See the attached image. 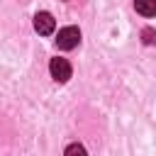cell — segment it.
<instances>
[{
    "mask_svg": "<svg viewBox=\"0 0 156 156\" xmlns=\"http://www.w3.org/2000/svg\"><path fill=\"white\" fill-rule=\"evenodd\" d=\"M66 154H85V149L80 144H71V146H66Z\"/></svg>",
    "mask_w": 156,
    "mask_h": 156,
    "instance_id": "8992f818",
    "label": "cell"
},
{
    "mask_svg": "<svg viewBox=\"0 0 156 156\" xmlns=\"http://www.w3.org/2000/svg\"><path fill=\"white\" fill-rule=\"evenodd\" d=\"M49 71H51V78L58 80V83H66V80L71 78V63H68L66 58H51Z\"/></svg>",
    "mask_w": 156,
    "mask_h": 156,
    "instance_id": "7a4b0ae2",
    "label": "cell"
},
{
    "mask_svg": "<svg viewBox=\"0 0 156 156\" xmlns=\"http://www.w3.org/2000/svg\"><path fill=\"white\" fill-rule=\"evenodd\" d=\"M54 27H56V22H54V17H51L49 12H37V15H34V29H37L41 37H49V34L54 32Z\"/></svg>",
    "mask_w": 156,
    "mask_h": 156,
    "instance_id": "3957f363",
    "label": "cell"
},
{
    "mask_svg": "<svg viewBox=\"0 0 156 156\" xmlns=\"http://www.w3.org/2000/svg\"><path fill=\"white\" fill-rule=\"evenodd\" d=\"M78 41H80V29H78V27H63V29L58 32V37H56V46L63 49V51L76 49Z\"/></svg>",
    "mask_w": 156,
    "mask_h": 156,
    "instance_id": "6da1fadb",
    "label": "cell"
},
{
    "mask_svg": "<svg viewBox=\"0 0 156 156\" xmlns=\"http://www.w3.org/2000/svg\"><path fill=\"white\" fill-rule=\"evenodd\" d=\"M141 41H144L146 46L156 44V29H151V27H144V29H141Z\"/></svg>",
    "mask_w": 156,
    "mask_h": 156,
    "instance_id": "5b68a950",
    "label": "cell"
},
{
    "mask_svg": "<svg viewBox=\"0 0 156 156\" xmlns=\"http://www.w3.org/2000/svg\"><path fill=\"white\" fill-rule=\"evenodd\" d=\"M134 10L144 17H156V0H134Z\"/></svg>",
    "mask_w": 156,
    "mask_h": 156,
    "instance_id": "277c9868",
    "label": "cell"
}]
</instances>
